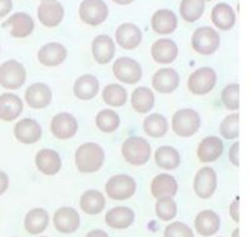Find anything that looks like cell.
I'll return each instance as SVG.
<instances>
[{"label": "cell", "mask_w": 251, "mask_h": 237, "mask_svg": "<svg viewBox=\"0 0 251 237\" xmlns=\"http://www.w3.org/2000/svg\"><path fill=\"white\" fill-rule=\"evenodd\" d=\"M205 1H211V0H205Z\"/></svg>", "instance_id": "816d5d0a"}, {"label": "cell", "mask_w": 251, "mask_h": 237, "mask_svg": "<svg viewBox=\"0 0 251 237\" xmlns=\"http://www.w3.org/2000/svg\"><path fill=\"white\" fill-rule=\"evenodd\" d=\"M49 225V214L44 209H33L26 213L25 218H24V227H25L26 232L30 235H39Z\"/></svg>", "instance_id": "f546056e"}, {"label": "cell", "mask_w": 251, "mask_h": 237, "mask_svg": "<svg viewBox=\"0 0 251 237\" xmlns=\"http://www.w3.org/2000/svg\"><path fill=\"white\" fill-rule=\"evenodd\" d=\"M68 51L67 48L60 43L44 44L38 51V60L44 67H58L67 59Z\"/></svg>", "instance_id": "9a60e30c"}, {"label": "cell", "mask_w": 251, "mask_h": 237, "mask_svg": "<svg viewBox=\"0 0 251 237\" xmlns=\"http://www.w3.org/2000/svg\"><path fill=\"white\" fill-rule=\"evenodd\" d=\"M205 12V0H182L180 4V14L185 22L194 23Z\"/></svg>", "instance_id": "8d00e7d4"}, {"label": "cell", "mask_w": 251, "mask_h": 237, "mask_svg": "<svg viewBox=\"0 0 251 237\" xmlns=\"http://www.w3.org/2000/svg\"><path fill=\"white\" fill-rule=\"evenodd\" d=\"M114 53L116 47L109 35H98L92 42V55L98 64H108L113 59Z\"/></svg>", "instance_id": "d6986e66"}, {"label": "cell", "mask_w": 251, "mask_h": 237, "mask_svg": "<svg viewBox=\"0 0 251 237\" xmlns=\"http://www.w3.org/2000/svg\"><path fill=\"white\" fill-rule=\"evenodd\" d=\"M120 123V116L117 112L112 111V109H102L100 112H98L97 117H96V124L103 133H112V132L117 131Z\"/></svg>", "instance_id": "74e56055"}, {"label": "cell", "mask_w": 251, "mask_h": 237, "mask_svg": "<svg viewBox=\"0 0 251 237\" xmlns=\"http://www.w3.org/2000/svg\"><path fill=\"white\" fill-rule=\"evenodd\" d=\"M79 206L87 214H98L106 207V198L97 190H88L80 196Z\"/></svg>", "instance_id": "1f68e13d"}, {"label": "cell", "mask_w": 251, "mask_h": 237, "mask_svg": "<svg viewBox=\"0 0 251 237\" xmlns=\"http://www.w3.org/2000/svg\"><path fill=\"white\" fill-rule=\"evenodd\" d=\"M151 54L158 64H171L178 55V47L172 39L161 38L152 44Z\"/></svg>", "instance_id": "e0dca14e"}, {"label": "cell", "mask_w": 251, "mask_h": 237, "mask_svg": "<svg viewBox=\"0 0 251 237\" xmlns=\"http://www.w3.org/2000/svg\"><path fill=\"white\" fill-rule=\"evenodd\" d=\"M37 168L46 176H54L62 168V160L57 151L44 148L40 149L35 156Z\"/></svg>", "instance_id": "ffe728a7"}, {"label": "cell", "mask_w": 251, "mask_h": 237, "mask_svg": "<svg viewBox=\"0 0 251 237\" xmlns=\"http://www.w3.org/2000/svg\"><path fill=\"white\" fill-rule=\"evenodd\" d=\"M217 187V174L211 167H202L199 169L194 178V191L199 197L210 198Z\"/></svg>", "instance_id": "8fae6325"}, {"label": "cell", "mask_w": 251, "mask_h": 237, "mask_svg": "<svg viewBox=\"0 0 251 237\" xmlns=\"http://www.w3.org/2000/svg\"><path fill=\"white\" fill-rule=\"evenodd\" d=\"M165 237H195L191 227H188L183 222H172L171 225L166 226Z\"/></svg>", "instance_id": "b9f144b4"}, {"label": "cell", "mask_w": 251, "mask_h": 237, "mask_svg": "<svg viewBox=\"0 0 251 237\" xmlns=\"http://www.w3.org/2000/svg\"><path fill=\"white\" fill-rule=\"evenodd\" d=\"M152 149L149 141L134 136L129 137L122 144V156L126 162L132 166H143L151 158Z\"/></svg>", "instance_id": "7a4b0ae2"}, {"label": "cell", "mask_w": 251, "mask_h": 237, "mask_svg": "<svg viewBox=\"0 0 251 237\" xmlns=\"http://www.w3.org/2000/svg\"><path fill=\"white\" fill-rule=\"evenodd\" d=\"M200 127L201 117L195 109H180L172 117V131L180 137L187 138L196 135Z\"/></svg>", "instance_id": "3957f363"}, {"label": "cell", "mask_w": 251, "mask_h": 237, "mask_svg": "<svg viewBox=\"0 0 251 237\" xmlns=\"http://www.w3.org/2000/svg\"><path fill=\"white\" fill-rule=\"evenodd\" d=\"M239 234H240V230L239 229H235L234 232H232L231 237H239Z\"/></svg>", "instance_id": "681fc988"}, {"label": "cell", "mask_w": 251, "mask_h": 237, "mask_svg": "<svg viewBox=\"0 0 251 237\" xmlns=\"http://www.w3.org/2000/svg\"><path fill=\"white\" fill-rule=\"evenodd\" d=\"M43 3H50V1H55V0H42Z\"/></svg>", "instance_id": "f907efd6"}, {"label": "cell", "mask_w": 251, "mask_h": 237, "mask_svg": "<svg viewBox=\"0 0 251 237\" xmlns=\"http://www.w3.org/2000/svg\"><path fill=\"white\" fill-rule=\"evenodd\" d=\"M100 92V82L94 75L84 74L77 78L73 86V93L78 99H93Z\"/></svg>", "instance_id": "f1b7e54d"}, {"label": "cell", "mask_w": 251, "mask_h": 237, "mask_svg": "<svg viewBox=\"0 0 251 237\" xmlns=\"http://www.w3.org/2000/svg\"><path fill=\"white\" fill-rule=\"evenodd\" d=\"M224 153V142L221 138L210 136L203 138L197 147V157L202 163L215 162Z\"/></svg>", "instance_id": "7402d4cb"}, {"label": "cell", "mask_w": 251, "mask_h": 237, "mask_svg": "<svg viewBox=\"0 0 251 237\" xmlns=\"http://www.w3.org/2000/svg\"><path fill=\"white\" fill-rule=\"evenodd\" d=\"M239 120L240 115L239 113H232L224 118V120L220 124V135L225 140H236L240 136L239 129Z\"/></svg>", "instance_id": "f35d334b"}, {"label": "cell", "mask_w": 251, "mask_h": 237, "mask_svg": "<svg viewBox=\"0 0 251 237\" xmlns=\"http://www.w3.org/2000/svg\"><path fill=\"white\" fill-rule=\"evenodd\" d=\"M156 213L162 221H171L176 217L177 205L172 197H161L156 202Z\"/></svg>", "instance_id": "ab89813d"}, {"label": "cell", "mask_w": 251, "mask_h": 237, "mask_svg": "<svg viewBox=\"0 0 251 237\" xmlns=\"http://www.w3.org/2000/svg\"><path fill=\"white\" fill-rule=\"evenodd\" d=\"M216 71L210 67H202L192 73L187 80L188 91L195 95H205L216 86Z\"/></svg>", "instance_id": "277c9868"}, {"label": "cell", "mask_w": 251, "mask_h": 237, "mask_svg": "<svg viewBox=\"0 0 251 237\" xmlns=\"http://www.w3.org/2000/svg\"><path fill=\"white\" fill-rule=\"evenodd\" d=\"M37 13L39 22L47 28H55L62 23L64 18V8L57 1L42 3L38 6Z\"/></svg>", "instance_id": "44dd1931"}, {"label": "cell", "mask_w": 251, "mask_h": 237, "mask_svg": "<svg viewBox=\"0 0 251 237\" xmlns=\"http://www.w3.org/2000/svg\"><path fill=\"white\" fill-rule=\"evenodd\" d=\"M53 223L60 234H73L79 229L80 216L73 207H60L53 216Z\"/></svg>", "instance_id": "7c38bea8"}, {"label": "cell", "mask_w": 251, "mask_h": 237, "mask_svg": "<svg viewBox=\"0 0 251 237\" xmlns=\"http://www.w3.org/2000/svg\"><path fill=\"white\" fill-rule=\"evenodd\" d=\"M43 135V129L39 123L31 118L20 119L14 127V136L23 144H34L40 141Z\"/></svg>", "instance_id": "5bb4252c"}, {"label": "cell", "mask_w": 251, "mask_h": 237, "mask_svg": "<svg viewBox=\"0 0 251 237\" xmlns=\"http://www.w3.org/2000/svg\"><path fill=\"white\" fill-rule=\"evenodd\" d=\"M230 214H231L232 220L235 222H239L240 221V205H239V197H236L234 200V202H231L230 205Z\"/></svg>", "instance_id": "f6af8a7d"}, {"label": "cell", "mask_w": 251, "mask_h": 237, "mask_svg": "<svg viewBox=\"0 0 251 237\" xmlns=\"http://www.w3.org/2000/svg\"><path fill=\"white\" fill-rule=\"evenodd\" d=\"M212 23L221 30H230L235 25L236 17H235L234 9L226 3H220L214 6L211 13Z\"/></svg>", "instance_id": "4dcf8cb0"}, {"label": "cell", "mask_w": 251, "mask_h": 237, "mask_svg": "<svg viewBox=\"0 0 251 237\" xmlns=\"http://www.w3.org/2000/svg\"><path fill=\"white\" fill-rule=\"evenodd\" d=\"M137 189V183L128 174H116L106 183L108 197L114 201H123L132 197Z\"/></svg>", "instance_id": "52a82bcc"}, {"label": "cell", "mask_w": 251, "mask_h": 237, "mask_svg": "<svg viewBox=\"0 0 251 237\" xmlns=\"http://www.w3.org/2000/svg\"><path fill=\"white\" fill-rule=\"evenodd\" d=\"M10 35L14 38H26L34 30V20L26 13H15L3 23Z\"/></svg>", "instance_id": "4fadbf2b"}, {"label": "cell", "mask_w": 251, "mask_h": 237, "mask_svg": "<svg viewBox=\"0 0 251 237\" xmlns=\"http://www.w3.org/2000/svg\"><path fill=\"white\" fill-rule=\"evenodd\" d=\"M86 237H109L108 234L103 230H93V231L88 232Z\"/></svg>", "instance_id": "7dc6e473"}, {"label": "cell", "mask_w": 251, "mask_h": 237, "mask_svg": "<svg viewBox=\"0 0 251 237\" xmlns=\"http://www.w3.org/2000/svg\"><path fill=\"white\" fill-rule=\"evenodd\" d=\"M23 100L13 93L0 95V119L12 122L17 119L23 112Z\"/></svg>", "instance_id": "d4e9b609"}, {"label": "cell", "mask_w": 251, "mask_h": 237, "mask_svg": "<svg viewBox=\"0 0 251 237\" xmlns=\"http://www.w3.org/2000/svg\"><path fill=\"white\" fill-rule=\"evenodd\" d=\"M143 129H145L146 135H149L150 137L161 138L169 132V122L165 116L160 115V113H153L145 118Z\"/></svg>", "instance_id": "e575fe53"}, {"label": "cell", "mask_w": 251, "mask_h": 237, "mask_svg": "<svg viewBox=\"0 0 251 237\" xmlns=\"http://www.w3.org/2000/svg\"><path fill=\"white\" fill-rule=\"evenodd\" d=\"M25 100L33 109H43L51 102V91L46 83H34L25 91Z\"/></svg>", "instance_id": "603a6c76"}, {"label": "cell", "mask_w": 251, "mask_h": 237, "mask_svg": "<svg viewBox=\"0 0 251 237\" xmlns=\"http://www.w3.org/2000/svg\"><path fill=\"white\" fill-rule=\"evenodd\" d=\"M220 225V216L211 210H203L195 218V229L203 237H211L217 234Z\"/></svg>", "instance_id": "cb8c5ba5"}, {"label": "cell", "mask_w": 251, "mask_h": 237, "mask_svg": "<svg viewBox=\"0 0 251 237\" xmlns=\"http://www.w3.org/2000/svg\"><path fill=\"white\" fill-rule=\"evenodd\" d=\"M151 25L157 34L169 35L176 30L177 17L170 9H160L152 17Z\"/></svg>", "instance_id": "83f0119b"}, {"label": "cell", "mask_w": 251, "mask_h": 237, "mask_svg": "<svg viewBox=\"0 0 251 237\" xmlns=\"http://www.w3.org/2000/svg\"><path fill=\"white\" fill-rule=\"evenodd\" d=\"M239 151H240V143L235 142L231 146V148H230V152H228V157H230V161H231V163L235 167L240 166Z\"/></svg>", "instance_id": "7bdbcfd3"}, {"label": "cell", "mask_w": 251, "mask_h": 237, "mask_svg": "<svg viewBox=\"0 0 251 237\" xmlns=\"http://www.w3.org/2000/svg\"><path fill=\"white\" fill-rule=\"evenodd\" d=\"M113 1L118 5H128V4L133 3L134 0H113Z\"/></svg>", "instance_id": "c3c4849f"}, {"label": "cell", "mask_w": 251, "mask_h": 237, "mask_svg": "<svg viewBox=\"0 0 251 237\" xmlns=\"http://www.w3.org/2000/svg\"><path fill=\"white\" fill-rule=\"evenodd\" d=\"M13 1L12 0H0V18H4L12 12Z\"/></svg>", "instance_id": "ee69618b"}, {"label": "cell", "mask_w": 251, "mask_h": 237, "mask_svg": "<svg viewBox=\"0 0 251 237\" xmlns=\"http://www.w3.org/2000/svg\"><path fill=\"white\" fill-rule=\"evenodd\" d=\"M220 47V34L211 26L197 28L192 34V48L201 55H211Z\"/></svg>", "instance_id": "8992f818"}, {"label": "cell", "mask_w": 251, "mask_h": 237, "mask_svg": "<svg viewBox=\"0 0 251 237\" xmlns=\"http://www.w3.org/2000/svg\"><path fill=\"white\" fill-rule=\"evenodd\" d=\"M134 211L126 206L113 207L106 213V223L114 230L128 229L134 222Z\"/></svg>", "instance_id": "4316f807"}, {"label": "cell", "mask_w": 251, "mask_h": 237, "mask_svg": "<svg viewBox=\"0 0 251 237\" xmlns=\"http://www.w3.org/2000/svg\"><path fill=\"white\" fill-rule=\"evenodd\" d=\"M131 106L134 111L141 115L149 113L154 106L153 92L147 87H138L131 95Z\"/></svg>", "instance_id": "d6a6232c"}, {"label": "cell", "mask_w": 251, "mask_h": 237, "mask_svg": "<svg viewBox=\"0 0 251 237\" xmlns=\"http://www.w3.org/2000/svg\"><path fill=\"white\" fill-rule=\"evenodd\" d=\"M50 132L58 140H69L75 137L78 132V122L71 113H58L50 122Z\"/></svg>", "instance_id": "30bf717a"}, {"label": "cell", "mask_w": 251, "mask_h": 237, "mask_svg": "<svg viewBox=\"0 0 251 237\" xmlns=\"http://www.w3.org/2000/svg\"><path fill=\"white\" fill-rule=\"evenodd\" d=\"M178 191V183L171 174H157L151 182V193L154 198L174 197Z\"/></svg>", "instance_id": "484cf974"}, {"label": "cell", "mask_w": 251, "mask_h": 237, "mask_svg": "<svg viewBox=\"0 0 251 237\" xmlns=\"http://www.w3.org/2000/svg\"><path fill=\"white\" fill-rule=\"evenodd\" d=\"M113 74L121 83L136 84L141 80L143 71L137 60L132 58H118L113 64Z\"/></svg>", "instance_id": "ba28073f"}, {"label": "cell", "mask_w": 251, "mask_h": 237, "mask_svg": "<svg viewBox=\"0 0 251 237\" xmlns=\"http://www.w3.org/2000/svg\"><path fill=\"white\" fill-rule=\"evenodd\" d=\"M142 32L136 24L123 23L116 30V40L123 49H136L142 42Z\"/></svg>", "instance_id": "ac0fdd59"}, {"label": "cell", "mask_w": 251, "mask_h": 237, "mask_svg": "<svg viewBox=\"0 0 251 237\" xmlns=\"http://www.w3.org/2000/svg\"><path fill=\"white\" fill-rule=\"evenodd\" d=\"M240 86L237 83L228 84L224 88L221 93V100L224 106L230 111H237L240 108V99H239Z\"/></svg>", "instance_id": "60d3db41"}, {"label": "cell", "mask_w": 251, "mask_h": 237, "mask_svg": "<svg viewBox=\"0 0 251 237\" xmlns=\"http://www.w3.org/2000/svg\"><path fill=\"white\" fill-rule=\"evenodd\" d=\"M154 162L160 168L171 171V169H176L180 166L181 156L178 151L174 147L162 146L154 153Z\"/></svg>", "instance_id": "836d02e7"}, {"label": "cell", "mask_w": 251, "mask_h": 237, "mask_svg": "<svg viewBox=\"0 0 251 237\" xmlns=\"http://www.w3.org/2000/svg\"><path fill=\"white\" fill-rule=\"evenodd\" d=\"M26 80V71L18 60H6L0 66V86L5 89H14L23 87Z\"/></svg>", "instance_id": "5b68a950"}, {"label": "cell", "mask_w": 251, "mask_h": 237, "mask_svg": "<svg viewBox=\"0 0 251 237\" xmlns=\"http://www.w3.org/2000/svg\"><path fill=\"white\" fill-rule=\"evenodd\" d=\"M102 98L109 107H123L127 103V91L120 84H108L102 92Z\"/></svg>", "instance_id": "d590c367"}, {"label": "cell", "mask_w": 251, "mask_h": 237, "mask_svg": "<svg viewBox=\"0 0 251 237\" xmlns=\"http://www.w3.org/2000/svg\"><path fill=\"white\" fill-rule=\"evenodd\" d=\"M8 187H9L8 174H6L4 171H1V169H0V196L5 193L6 190H8Z\"/></svg>", "instance_id": "bcb514c9"}, {"label": "cell", "mask_w": 251, "mask_h": 237, "mask_svg": "<svg viewBox=\"0 0 251 237\" xmlns=\"http://www.w3.org/2000/svg\"><path fill=\"white\" fill-rule=\"evenodd\" d=\"M104 157L106 154L100 144L93 142L84 143L75 151V166L82 173H94L102 168Z\"/></svg>", "instance_id": "6da1fadb"}, {"label": "cell", "mask_w": 251, "mask_h": 237, "mask_svg": "<svg viewBox=\"0 0 251 237\" xmlns=\"http://www.w3.org/2000/svg\"><path fill=\"white\" fill-rule=\"evenodd\" d=\"M180 84V75L172 68H161L152 78V87L154 91L169 95L177 89Z\"/></svg>", "instance_id": "2e32d148"}, {"label": "cell", "mask_w": 251, "mask_h": 237, "mask_svg": "<svg viewBox=\"0 0 251 237\" xmlns=\"http://www.w3.org/2000/svg\"><path fill=\"white\" fill-rule=\"evenodd\" d=\"M79 17L88 25H100L108 17V6L103 0H83L79 5Z\"/></svg>", "instance_id": "9c48e42d"}]
</instances>
